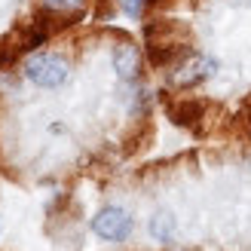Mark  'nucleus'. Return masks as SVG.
<instances>
[{
    "label": "nucleus",
    "mask_w": 251,
    "mask_h": 251,
    "mask_svg": "<svg viewBox=\"0 0 251 251\" xmlns=\"http://www.w3.org/2000/svg\"><path fill=\"white\" fill-rule=\"evenodd\" d=\"M71 65L68 58L52 55V52H34L28 61H25V77H28L34 86H43V89H55L68 80Z\"/></svg>",
    "instance_id": "1"
},
{
    "label": "nucleus",
    "mask_w": 251,
    "mask_h": 251,
    "mask_svg": "<svg viewBox=\"0 0 251 251\" xmlns=\"http://www.w3.org/2000/svg\"><path fill=\"white\" fill-rule=\"evenodd\" d=\"M215 58L208 55H199V52H187L178 65H172L169 71V80L172 86H178V89H193V86L205 83L208 77H215Z\"/></svg>",
    "instance_id": "2"
},
{
    "label": "nucleus",
    "mask_w": 251,
    "mask_h": 251,
    "mask_svg": "<svg viewBox=\"0 0 251 251\" xmlns=\"http://www.w3.org/2000/svg\"><path fill=\"white\" fill-rule=\"evenodd\" d=\"M92 230H95L98 239H104V242H123V239H129V233H132V218L126 215L123 208L110 205V208L98 211L92 218Z\"/></svg>",
    "instance_id": "3"
},
{
    "label": "nucleus",
    "mask_w": 251,
    "mask_h": 251,
    "mask_svg": "<svg viewBox=\"0 0 251 251\" xmlns=\"http://www.w3.org/2000/svg\"><path fill=\"white\" fill-rule=\"evenodd\" d=\"M114 68L123 80H135L138 71H141V52H138V46L123 40L114 46Z\"/></svg>",
    "instance_id": "4"
},
{
    "label": "nucleus",
    "mask_w": 251,
    "mask_h": 251,
    "mask_svg": "<svg viewBox=\"0 0 251 251\" xmlns=\"http://www.w3.org/2000/svg\"><path fill=\"white\" fill-rule=\"evenodd\" d=\"M169 117L178 126H193L196 120H202V104L190 101V98H181V101H172L169 104Z\"/></svg>",
    "instance_id": "5"
},
{
    "label": "nucleus",
    "mask_w": 251,
    "mask_h": 251,
    "mask_svg": "<svg viewBox=\"0 0 251 251\" xmlns=\"http://www.w3.org/2000/svg\"><path fill=\"white\" fill-rule=\"evenodd\" d=\"M86 6V0H43V12L52 19H71Z\"/></svg>",
    "instance_id": "6"
},
{
    "label": "nucleus",
    "mask_w": 251,
    "mask_h": 251,
    "mask_svg": "<svg viewBox=\"0 0 251 251\" xmlns=\"http://www.w3.org/2000/svg\"><path fill=\"white\" fill-rule=\"evenodd\" d=\"M150 236H153L156 242H169L175 236V218L169 215V211L153 215V221H150Z\"/></svg>",
    "instance_id": "7"
},
{
    "label": "nucleus",
    "mask_w": 251,
    "mask_h": 251,
    "mask_svg": "<svg viewBox=\"0 0 251 251\" xmlns=\"http://www.w3.org/2000/svg\"><path fill=\"white\" fill-rule=\"evenodd\" d=\"M144 6H147V0H126V12L129 16H141Z\"/></svg>",
    "instance_id": "8"
}]
</instances>
